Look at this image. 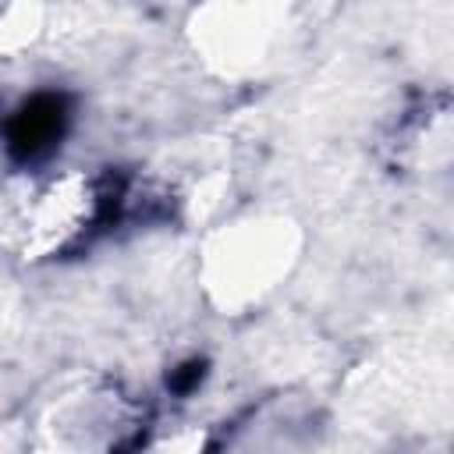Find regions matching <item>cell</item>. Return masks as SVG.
<instances>
[{
  "instance_id": "6da1fadb",
  "label": "cell",
  "mask_w": 454,
  "mask_h": 454,
  "mask_svg": "<svg viewBox=\"0 0 454 454\" xmlns=\"http://www.w3.org/2000/svg\"><path fill=\"white\" fill-rule=\"evenodd\" d=\"M71 124V99L64 92H35L28 96L7 121L4 128V142H7V156L21 167L46 160L64 131Z\"/></svg>"
},
{
  "instance_id": "3957f363",
  "label": "cell",
  "mask_w": 454,
  "mask_h": 454,
  "mask_svg": "<svg viewBox=\"0 0 454 454\" xmlns=\"http://www.w3.org/2000/svg\"><path fill=\"white\" fill-rule=\"evenodd\" d=\"M142 443H145V436H131L124 447H117V454H138V450H142Z\"/></svg>"
},
{
  "instance_id": "7a4b0ae2",
  "label": "cell",
  "mask_w": 454,
  "mask_h": 454,
  "mask_svg": "<svg viewBox=\"0 0 454 454\" xmlns=\"http://www.w3.org/2000/svg\"><path fill=\"white\" fill-rule=\"evenodd\" d=\"M206 372H209V362L206 358H184L177 369L167 372V390L177 394V397H184V394L199 390V383L206 380Z\"/></svg>"
}]
</instances>
